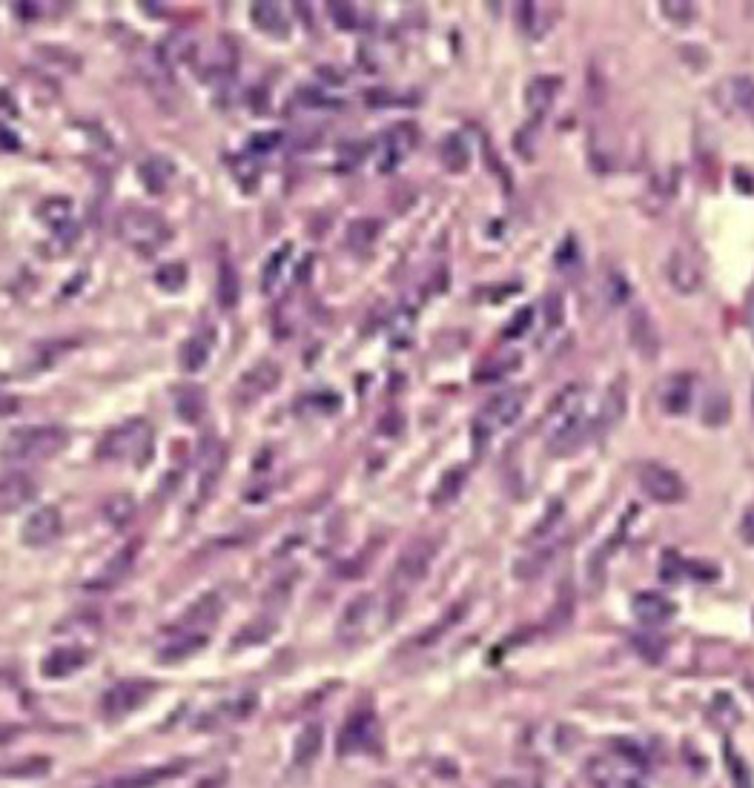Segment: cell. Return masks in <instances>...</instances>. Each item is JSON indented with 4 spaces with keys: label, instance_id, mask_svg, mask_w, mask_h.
Here are the masks:
<instances>
[{
    "label": "cell",
    "instance_id": "12",
    "mask_svg": "<svg viewBox=\"0 0 754 788\" xmlns=\"http://www.w3.org/2000/svg\"><path fill=\"white\" fill-rule=\"evenodd\" d=\"M61 528H64L61 511L55 505H44L41 511L29 513V519L23 522L21 536L29 548H44V545H52L61 536Z\"/></svg>",
    "mask_w": 754,
    "mask_h": 788
},
{
    "label": "cell",
    "instance_id": "25",
    "mask_svg": "<svg viewBox=\"0 0 754 788\" xmlns=\"http://www.w3.org/2000/svg\"><path fill=\"white\" fill-rule=\"evenodd\" d=\"M84 662H87V651L69 645V648H55V651H49L44 657V662H41V671H44L49 680H61V677L75 674Z\"/></svg>",
    "mask_w": 754,
    "mask_h": 788
},
{
    "label": "cell",
    "instance_id": "9",
    "mask_svg": "<svg viewBox=\"0 0 754 788\" xmlns=\"http://www.w3.org/2000/svg\"><path fill=\"white\" fill-rule=\"evenodd\" d=\"M152 691H155L152 682H144V680L118 682V685H112L107 694H104L101 711L107 714L109 720H121V717H127L130 711H135L138 705L147 703Z\"/></svg>",
    "mask_w": 754,
    "mask_h": 788
},
{
    "label": "cell",
    "instance_id": "30",
    "mask_svg": "<svg viewBox=\"0 0 754 788\" xmlns=\"http://www.w3.org/2000/svg\"><path fill=\"white\" fill-rule=\"evenodd\" d=\"M439 161H442V167L448 172L468 170V167H471V147H468V141H465L459 132L448 135V138L442 141V147H439Z\"/></svg>",
    "mask_w": 754,
    "mask_h": 788
},
{
    "label": "cell",
    "instance_id": "57",
    "mask_svg": "<svg viewBox=\"0 0 754 788\" xmlns=\"http://www.w3.org/2000/svg\"><path fill=\"white\" fill-rule=\"evenodd\" d=\"M494 788H528L522 780H499V783H494Z\"/></svg>",
    "mask_w": 754,
    "mask_h": 788
},
{
    "label": "cell",
    "instance_id": "43",
    "mask_svg": "<svg viewBox=\"0 0 754 788\" xmlns=\"http://www.w3.org/2000/svg\"><path fill=\"white\" fill-rule=\"evenodd\" d=\"M603 299L611 310L623 307L625 301L631 299V287H628V278L623 273H608L603 284Z\"/></svg>",
    "mask_w": 754,
    "mask_h": 788
},
{
    "label": "cell",
    "instance_id": "11",
    "mask_svg": "<svg viewBox=\"0 0 754 788\" xmlns=\"http://www.w3.org/2000/svg\"><path fill=\"white\" fill-rule=\"evenodd\" d=\"M714 98L729 115L754 121V78L749 75H732L720 81V86L714 89Z\"/></svg>",
    "mask_w": 754,
    "mask_h": 788
},
{
    "label": "cell",
    "instance_id": "27",
    "mask_svg": "<svg viewBox=\"0 0 754 788\" xmlns=\"http://www.w3.org/2000/svg\"><path fill=\"white\" fill-rule=\"evenodd\" d=\"M216 299L221 310H236L238 299H241V278H238L233 261H227V258H221V264H218Z\"/></svg>",
    "mask_w": 754,
    "mask_h": 788
},
{
    "label": "cell",
    "instance_id": "38",
    "mask_svg": "<svg viewBox=\"0 0 754 788\" xmlns=\"http://www.w3.org/2000/svg\"><path fill=\"white\" fill-rule=\"evenodd\" d=\"M158 52H161V58H164L167 64L175 66V64H187V61H193L195 55H198V46H195V41L190 35L178 32V35H170L167 41L161 43Z\"/></svg>",
    "mask_w": 754,
    "mask_h": 788
},
{
    "label": "cell",
    "instance_id": "54",
    "mask_svg": "<svg viewBox=\"0 0 754 788\" xmlns=\"http://www.w3.org/2000/svg\"><path fill=\"white\" fill-rule=\"evenodd\" d=\"M740 536H743L749 545H754V505L752 508H746L743 519H740Z\"/></svg>",
    "mask_w": 754,
    "mask_h": 788
},
{
    "label": "cell",
    "instance_id": "42",
    "mask_svg": "<svg viewBox=\"0 0 754 788\" xmlns=\"http://www.w3.org/2000/svg\"><path fill=\"white\" fill-rule=\"evenodd\" d=\"M155 284H158L164 293H178V290H184V284H187V264H181V261H167V264H161V267L155 270Z\"/></svg>",
    "mask_w": 754,
    "mask_h": 788
},
{
    "label": "cell",
    "instance_id": "13",
    "mask_svg": "<svg viewBox=\"0 0 754 788\" xmlns=\"http://www.w3.org/2000/svg\"><path fill=\"white\" fill-rule=\"evenodd\" d=\"M628 341H631V347L643 356V359H648V362H654L657 356H660V333H657V324H654V319H651V313H648L646 307H634L631 313H628Z\"/></svg>",
    "mask_w": 754,
    "mask_h": 788
},
{
    "label": "cell",
    "instance_id": "49",
    "mask_svg": "<svg viewBox=\"0 0 754 788\" xmlns=\"http://www.w3.org/2000/svg\"><path fill=\"white\" fill-rule=\"evenodd\" d=\"M577 267H580V244H577L574 235H568L565 244L557 250V270L568 273V270H577Z\"/></svg>",
    "mask_w": 754,
    "mask_h": 788
},
{
    "label": "cell",
    "instance_id": "55",
    "mask_svg": "<svg viewBox=\"0 0 754 788\" xmlns=\"http://www.w3.org/2000/svg\"><path fill=\"white\" fill-rule=\"evenodd\" d=\"M18 407V399H12V396H6V393H0V416H6V413H12Z\"/></svg>",
    "mask_w": 754,
    "mask_h": 788
},
{
    "label": "cell",
    "instance_id": "5",
    "mask_svg": "<svg viewBox=\"0 0 754 788\" xmlns=\"http://www.w3.org/2000/svg\"><path fill=\"white\" fill-rule=\"evenodd\" d=\"M522 410H525V390H505V393H496L494 399L476 413L474 419L476 453H482V448H488V442L494 439L496 433H502V430L517 425Z\"/></svg>",
    "mask_w": 754,
    "mask_h": 788
},
{
    "label": "cell",
    "instance_id": "41",
    "mask_svg": "<svg viewBox=\"0 0 754 788\" xmlns=\"http://www.w3.org/2000/svg\"><path fill=\"white\" fill-rule=\"evenodd\" d=\"M296 579H299V571H290V574L279 576L276 582H270V588L264 591V605L273 611H281L296 591Z\"/></svg>",
    "mask_w": 754,
    "mask_h": 788
},
{
    "label": "cell",
    "instance_id": "3",
    "mask_svg": "<svg viewBox=\"0 0 754 788\" xmlns=\"http://www.w3.org/2000/svg\"><path fill=\"white\" fill-rule=\"evenodd\" d=\"M152 453V427L147 419H127L112 427L98 445V456L109 462H132L144 465Z\"/></svg>",
    "mask_w": 754,
    "mask_h": 788
},
{
    "label": "cell",
    "instance_id": "28",
    "mask_svg": "<svg viewBox=\"0 0 754 788\" xmlns=\"http://www.w3.org/2000/svg\"><path fill=\"white\" fill-rule=\"evenodd\" d=\"M210 347H213V333H195V336H190L181 344V353H178L181 367L187 373H198L204 364L210 362Z\"/></svg>",
    "mask_w": 754,
    "mask_h": 788
},
{
    "label": "cell",
    "instance_id": "20",
    "mask_svg": "<svg viewBox=\"0 0 754 788\" xmlns=\"http://www.w3.org/2000/svg\"><path fill=\"white\" fill-rule=\"evenodd\" d=\"M631 611L634 619L643 625V628H657V625H666L668 619L674 617V605L671 599H666L657 591H646V594H637L631 602Z\"/></svg>",
    "mask_w": 754,
    "mask_h": 788
},
{
    "label": "cell",
    "instance_id": "58",
    "mask_svg": "<svg viewBox=\"0 0 754 788\" xmlns=\"http://www.w3.org/2000/svg\"><path fill=\"white\" fill-rule=\"evenodd\" d=\"M749 327H752V333H754V293H752V299H749Z\"/></svg>",
    "mask_w": 754,
    "mask_h": 788
},
{
    "label": "cell",
    "instance_id": "22",
    "mask_svg": "<svg viewBox=\"0 0 754 788\" xmlns=\"http://www.w3.org/2000/svg\"><path fill=\"white\" fill-rule=\"evenodd\" d=\"M221 617V597L218 594H204L190 605V611L181 617V622L175 625L178 634H204V628H210L216 619Z\"/></svg>",
    "mask_w": 754,
    "mask_h": 788
},
{
    "label": "cell",
    "instance_id": "35",
    "mask_svg": "<svg viewBox=\"0 0 754 788\" xmlns=\"http://www.w3.org/2000/svg\"><path fill=\"white\" fill-rule=\"evenodd\" d=\"M379 233H382V224L376 218H356L347 227V244H350V250L365 253V250H370L376 244Z\"/></svg>",
    "mask_w": 754,
    "mask_h": 788
},
{
    "label": "cell",
    "instance_id": "15",
    "mask_svg": "<svg viewBox=\"0 0 754 788\" xmlns=\"http://www.w3.org/2000/svg\"><path fill=\"white\" fill-rule=\"evenodd\" d=\"M224 465H227V448L216 439H210L201 450V459H198V496L201 499L213 496V490L218 488V479L224 473Z\"/></svg>",
    "mask_w": 754,
    "mask_h": 788
},
{
    "label": "cell",
    "instance_id": "10",
    "mask_svg": "<svg viewBox=\"0 0 754 788\" xmlns=\"http://www.w3.org/2000/svg\"><path fill=\"white\" fill-rule=\"evenodd\" d=\"M697 399V379L694 373H674L657 390V405L668 416H686Z\"/></svg>",
    "mask_w": 754,
    "mask_h": 788
},
{
    "label": "cell",
    "instance_id": "23",
    "mask_svg": "<svg viewBox=\"0 0 754 788\" xmlns=\"http://www.w3.org/2000/svg\"><path fill=\"white\" fill-rule=\"evenodd\" d=\"M184 768H187V763H167V766L144 768V771H135V774H127V777L109 780V783L98 788H158L161 783L184 774Z\"/></svg>",
    "mask_w": 754,
    "mask_h": 788
},
{
    "label": "cell",
    "instance_id": "4",
    "mask_svg": "<svg viewBox=\"0 0 754 788\" xmlns=\"http://www.w3.org/2000/svg\"><path fill=\"white\" fill-rule=\"evenodd\" d=\"M118 235L141 256H155L170 241V224L164 215L147 207H130L118 218Z\"/></svg>",
    "mask_w": 754,
    "mask_h": 788
},
{
    "label": "cell",
    "instance_id": "51",
    "mask_svg": "<svg viewBox=\"0 0 754 788\" xmlns=\"http://www.w3.org/2000/svg\"><path fill=\"white\" fill-rule=\"evenodd\" d=\"M330 18L339 29H356L359 23V12L353 3H330Z\"/></svg>",
    "mask_w": 754,
    "mask_h": 788
},
{
    "label": "cell",
    "instance_id": "32",
    "mask_svg": "<svg viewBox=\"0 0 754 788\" xmlns=\"http://www.w3.org/2000/svg\"><path fill=\"white\" fill-rule=\"evenodd\" d=\"M198 61H201V69L207 75H227L236 66V52L230 49L227 41H216L210 49L198 52Z\"/></svg>",
    "mask_w": 754,
    "mask_h": 788
},
{
    "label": "cell",
    "instance_id": "24",
    "mask_svg": "<svg viewBox=\"0 0 754 788\" xmlns=\"http://www.w3.org/2000/svg\"><path fill=\"white\" fill-rule=\"evenodd\" d=\"M373 740V714L370 711H356L350 714V720L339 734V751L342 754H353V751H362L370 746Z\"/></svg>",
    "mask_w": 754,
    "mask_h": 788
},
{
    "label": "cell",
    "instance_id": "33",
    "mask_svg": "<svg viewBox=\"0 0 754 788\" xmlns=\"http://www.w3.org/2000/svg\"><path fill=\"white\" fill-rule=\"evenodd\" d=\"M370 608H373V597L370 594H362V597H353L347 602L345 614H342V622H339V634L342 637H353L362 631V625L370 617Z\"/></svg>",
    "mask_w": 754,
    "mask_h": 788
},
{
    "label": "cell",
    "instance_id": "39",
    "mask_svg": "<svg viewBox=\"0 0 754 788\" xmlns=\"http://www.w3.org/2000/svg\"><path fill=\"white\" fill-rule=\"evenodd\" d=\"M138 175H141L144 187L150 192H164V187L170 184V178H173L175 172H173V164H170L167 158H150V161L141 164Z\"/></svg>",
    "mask_w": 754,
    "mask_h": 788
},
{
    "label": "cell",
    "instance_id": "52",
    "mask_svg": "<svg viewBox=\"0 0 754 788\" xmlns=\"http://www.w3.org/2000/svg\"><path fill=\"white\" fill-rule=\"evenodd\" d=\"M663 15H666L668 21L674 23H691L694 21V3H683V0H668V3H663Z\"/></svg>",
    "mask_w": 754,
    "mask_h": 788
},
{
    "label": "cell",
    "instance_id": "29",
    "mask_svg": "<svg viewBox=\"0 0 754 788\" xmlns=\"http://www.w3.org/2000/svg\"><path fill=\"white\" fill-rule=\"evenodd\" d=\"M324 731L322 725H307L302 734L296 737V746H293V766L307 768L316 763V757L322 754Z\"/></svg>",
    "mask_w": 754,
    "mask_h": 788
},
{
    "label": "cell",
    "instance_id": "48",
    "mask_svg": "<svg viewBox=\"0 0 754 788\" xmlns=\"http://www.w3.org/2000/svg\"><path fill=\"white\" fill-rule=\"evenodd\" d=\"M519 21H522V29L528 32V35H542V23H539V18L545 15V9L539 6V3H519Z\"/></svg>",
    "mask_w": 754,
    "mask_h": 788
},
{
    "label": "cell",
    "instance_id": "26",
    "mask_svg": "<svg viewBox=\"0 0 754 788\" xmlns=\"http://www.w3.org/2000/svg\"><path fill=\"white\" fill-rule=\"evenodd\" d=\"M175 413L187 422L195 425L201 422V416L207 413V393L198 384H181L175 390Z\"/></svg>",
    "mask_w": 754,
    "mask_h": 788
},
{
    "label": "cell",
    "instance_id": "31",
    "mask_svg": "<svg viewBox=\"0 0 754 788\" xmlns=\"http://www.w3.org/2000/svg\"><path fill=\"white\" fill-rule=\"evenodd\" d=\"M250 18H253V23L259 26L261 32H267V35L281 38V35L287 32V18H284L279 3H264V0L253 3V6H250Z\"/></svg>",
    "mask_w": 754,
    "mask_h": 788
},
{
    "label": "cell",
    "instance_id": "45",
    "mask_svg": "<svg viewBox=\"0 0 754 788\" xmlns=\"http://www.w3.org/2000/svg\"><path fill=\"white\" fill-rule=\"evenodd\" d=\"M557 556V548H545V551H539V554L528 556V559H522L517 565V576L519 579H525V582H531V579H537L548 565H551V559Z\"/></svg>",
    "mask_w": 754,
    "mask_h": 788
},
{
    "label": "cell",
    "instance_id": "16",
    "mask_svg": "<svg viewBox=\"0 0 754 788\" xmlns=\"http://www.w3.org/2000/svg\"><path fill=\"white\" fill-rule=\"evenodd\" d=\"M279 382H281L279 364L259 362L256 367H250V370L241 376V382H238V396H241V402H253V399H259L264 393L276 390Z\"/></svg>",
    "mask_w": 754,
    "mask_h": 788
},
{
    "label": "cell",
    "instance_id": "56",
    "mask_svg": "<svg viewBox=\"0 0 754 788\" xmlns=\"http://www.w3.org/2000/svg\"><path fill=\"white\" fill-rule=\"evenodd\" d=\"M600 788H646V786L637 783V780H614V783H605V786Z\"/></svg>",
    "mask_w": 754,
    "mask_h": 788
},
{
    "label": "cell",
    "instance_id": "14",
    "mask_svg": "<svg viewBox=\"0 0 754 788\" xmlns=\"http://www.w3.org/2000/svg\"><path fill=\"white\" fill-rule=\"evenodd\" d=\"M38 218H41L46 227L55 233V238H58V241H64V238H66V244H72V241H75L78 230H75V218H72V201H69V198H64V195H49V198H44V201H41V207H38Z\"/></svg>",
    "mask_w": 754,
    "mask_h": 788
},
{
    "label": "cell",
    "instance_id": "1",
    "mask_svg": "<svg viewBox=\"0 0 754 788\" xmlns=\"http://www.w3.org/2000/svg\"><path fill=\"white\" fill-rule=\"evenodd\" d=\"M580 393V387H571L568 393H562L554 407V419L548 430V453L554 456H571L574 450H580L591 436V430L597 427V419H591Z\"/></svg>",
    "mask_w": 754,
    "mask_h": 788
},
{
    "label": "cell",
    "instance_id": "37",
    "mask_svg": "<svg viewBox=\"0 0 754 788\" xmlns=\"http://www.w3.org/2000/svg\"><path fill=\"white\" fill-rule=\"evenodd\" d=\"M625 416V387L620 382L611 384L608 390H605L603 402H600V413H597V425H617V422H623Z\"/></svg>",
    "mask_w": 754,
    "mask_h": 788
},
{
    "label": "cell",
    "instance_id": "19",
    "mask_svg": "<svg viewBox=\"0 0 754 788\" xmlns=\"http://www.w3.org/2000/svg\"><path fill=\"white\" fill-rule=\"evenodd\" d=\"M560 89L562 81L557 75H537L531 84L525 86V107H528V112H531L537 121L545 118V115L551 112V107H554Z\"/></svg>",
    "mask_w": 754,
    "mask_h": 788
},
{
    "label": "cell",
    "instance_id": "2",
    "mask_svg": "<svg viewBox=\"0 0 754 788\" xmlns=\"http://www.w3.org/2000/svg\"><path fill=\"white\" fill-rule=\"evenodd\" d=\"M66 448V430L58 425L18 427L3 439V459L12 465H29V462H46L55 453Z\"/></svg>",
    "mask_w": 754,
    "mask_h": 788
},
{
    "label": "cell",
    "instance_id": "21",
    "mask_svg": "<svg viewBox=\"0 0 754 788\" xmlns=\"http://www.w3.org/2000/svg\"><path fill=\"white\" fill-rule=\"evenodd\" d=\"M138 551H141V542H127L98 574L89 579V588H112V585H118V582L132 571V565H135V559H138Z\"/></svg>",
    "mask_w": 754,
    "mask_h": 788
},
{
    "label": "cell",
    "instance_id": "8",
    "mask_svg": "<svg viewBox=\"0 0 754 788\" xmlns=\"http://www.w3.org/2000/svg\"><path fill=\"white\" fill-rule=\"evenodd\" d=\"M640 488L646 490L648 499L660 505H677L686 499V482L680 479V473L657 462H648L640 468Z\"/></svg>",
    "mask_w": 754,
    "mask_h": 788
},
{
    "label": "cell",
    "instance_id": "17",
    "mask_svg": "<svg viewBox=\"0 0 754 788\" xmlns=\"http://www.w3.org/2000/svg\"><path fill=\"white\" fill-rule=\"evenodd\" d=\"M35 496V479L23 470H9L0 476V513L23 508Z\"/></svg>",
    "mask_w": 754,
    "mask_h": 788
},
{
    "label": "cell",
    "instance_id": "6",
    "mask_svg": "<svg viewBox=\"0 0 754 788\" xmlns=\"http://www.w3.org/2000/svg\"><path fill=\"white\" fill-rule=\"evenodd\" d=\"M433 556H436V542L428 536H419L413 539L408 548L399 554L396 559V568H393V585L396 588H413L419 585L433 565Z\"/></svg>",
    "mask_w": 754,
    "mask_h": 788
},
{
    "label": "cell",
    "instance_id": "53",
    "mask_svg": "<svg viewBox=\"0 0 754 788\" xmlns=\"http://www.w3.org/2000/svg\"><path fill=\"white\" fill-rule=\"evenodd\" d=\"M531 319H534V313H531V310H522L517 316V321L505 330V336H508V339H519L525 330H531Z\"/></svg>",
    "mask_w": 754,
    "mask_h": 788
},
{
    "label": "cell",
    "instance_id": "7",
    "mask_svg": "<svg viewBox=\"0 0 754 788\" xmlns=\"http://www.w3.org/2000/svg\"><path fill=\"white\" fill-rule=\"evenodd\" d=\"M666 278L674 293L694 296V293H700V287L706 281V267H703V261H700V256L694 250L677 247V250H671V256L666 261Z\"/></svg>",
    "mask_w": 754,
    "mask_h": 788
},
{
    "label": "cell",
    "instance_id": "46",
    "mask_svg": "<svg viewBox=\"0 0 754 788\" xmlns=\"http://www.w3.org/2000/svg\"><path fill=\"white\" fill-rule=\"evenodd\" d=\"M462 485H465V470H462V468L448 470V473L442 476L439 488H436V496H433V505H445V502H451V499H456V496H459V490H462Z\"/></svg>",
    "mask_w": 754,
    "mask_h": 788
},
{
    "label": "cell",
    "instance_id": "44",
    "mask_svg": "<svg viewBox=\"0 0 754 788\" xmlns=\"http://www.w3.org/2000/svg\"><path fill=\"white\" fill-rule=\"evenodd\" d=\"M273 628H276V622H273V617H261L256 619V622H250V625H244V631L238 634L236 639H233V648H241V645H256V642H264V639L273 634Z\"/></svg>",
    "mask_w": 754,
    "mask_h": 788
},
{
    "label": "cell",
    "instance_id": "50",
    "mask_svg": "<svg viewBox=\"0 0 754 788\" xmlns=\"http://www.w3.org/2000/svg\"><path fill=\"white\" fill-rule=\"evenodd\" d=\"M46 766H49V760L35 757V760H26V763H12L9 768H0V774L3 777H38V774H44Z\"/></svg>",
    "mask_w": 754,
    "mask_h": 788
},
{
    "label": "cell",
    "instance_id": "47",
    "mask_svg": "<svg viewBox=\"0 0 754 788\" xmlns=\"http://www.w3.org/2000/svg\"><path fill=\"white\" fill-rule=\"evenodd\" d=\"M293 253V247L290 244H284V247H279L273 256L267 258V264H264V276H261V281H264V290H273L276 284H279V276L281 270H284V264H287V256Z\"/></svg>",
    "mask_w": 754,
    "mask_h": 788
},
{
    "label": "cell",
    "instance_id": "36",
    "mask_svg": "<svg viewBox=\"0 0 754 788\" xmlns=\"http://www.w3.org/2000/svg\"><path fill=\"white\" fill-rule=\"evenodd\" d=\"M729 410H732V402H729V393L726 390H720V387H714V390H709L706 396H703V407H700V416H703V422L706 425H726L729 422Z\"/></svg>",
    "mask_w": 754,
    "mask_h": 788
},
{
    "label": "cell",
    "instance_id": "34",
    "mask_svg": "<svg viewBox=\"0 0 754 788\" xmlns=\"http://www.w3.org/2000/svg\"><path fill=\"white\" fill-rule=\"evenodd\" d=\"M207 639H210L207 634H178L170 645H164V651L158 654V660L161 662L190 660L193 654H198V651L207 645Z\"/></svg>",
    "mask_w": 754,
    "mask_h": 788
},
{
    "label": "cell",
    "instance_id": "18",
    "mask_svg": "<svg viewBox=\"0 0 754 788\" xmlns=\"http://www.w3.org/2000/svg\"><path fill=\"white\" fill-rule=\"evenodd\" d=\"M413 144H416V132H413V127H408V124H402V127H393L382 138V155H379V170L382 172H390L396 170L405 158L410 155V150H413Z\"/></svg>",
    "mask_w": 754,
    "mask_h": 788
},
{
    "label": "cell",
    "instance_id": "40",
    "mask_svg": "<svg viewBox=\"0 0 754 788\" xmlns=\"http://www.w3.org/2000/svg\"><path fill=\"white\" fill-rule=\"evenodd\" d=\"M132 516H135V499H132L130 493H112L107 502H104V519H107L112 528L130 525Z\"/></svg>",
    "mask_w": 754,
    "mask_h": 788
}]
</instances>
